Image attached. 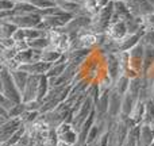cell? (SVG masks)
I'll return each mask as SVG.
<instances>
[{
  "label": "cell",
  "instance_id": "17",
  "mask_svg": "<svg viewBox=\"0 0 154 146\" xmlns=\"http://www.w3.org/2000/svg\"><path fill=\"white\" fill-rule=\"evenodd\" d=\"M130 81H131V79H128L126 74H122V76L114 82V89L118 93H120L122 96L126 95V93L128 92V88H130Z\"/></svg>",
  "mask_w": 154,
  "mask_h": 146
},
{
  "label": "cell",
  "instance_id": "22",
  "mask_svg": "<svg viewBox=\"0 0 154 146\" xmlns=\"http://www.w3.org/2000/svg\"><path fill=\"white\" fill-rule=\"evenodd\" d=\"M15 60L19 62L20 65L23 64H30L32 61V49H29V50H24V51H18L16 54Z\"/></svg>",
  "mask_w": 154,
  "mask_h": 146
},
{
  "label": "cell",
  "instance_id": "3",
  "mask_svg": "<svg viewBox=\"0 0 154 146\" xmlns=\"http://www.w3.org/2000/svg\"><path fill=\"white\" fill-rule=\"evenodd\" d=\"M5 20L16 24L19 29H34V27H38L42 23L43 16L37 11V12L24 14V15H12Z\"/></svg>",
  "mask_w": 154,
  "mask_h": 146
},
{
  "label": "cell",
  "instance_id": "34",
  "mask_svg": "<svg viewBox=\"0 0 154 146\" xmlns=\"http://www.w3.org/2000/svg\"><path fill=\"white\" fill-rule=\"evenodd\" d=\"M56 2H60V0H56Z\"/></svg>",
  "mask_w": 154,
  "mask_h": 146
},
{
  "label": "cell",
  "instance_id": "9",
  "mask_svg": "<svg viewBox=\"0 0 154 146\" xmlns=\"http://www.w3.org/2000/svg\"><path fill=\"white\" fill-rule=\"evenodd\" d=\"M128 34L127 24L125 20H118L109 24L108 30H107V35L114 41H120Z\"/></svg>",
  "mask_w": 154,
  "mask_h": 146
},
{
  "label": "cell",
  "instance_id": "24",
  "mask_svg": "<svg viewBox=\"0 0 154 146\" xmlns=\"http://www.w3.org/2000/svg\"><path fill=\"white\" fill-rule=\"evenodd\" d=\"M141 42L145 46H152V48H154V30H145Z\"/></svg>",
  "mask_w": 154,
  "mask_h": 146
},
{
  "label": "cell",
  "instance_id": "8",
  "mask_svg": "<svg viewBox=\"0 0 154 146\" xmlns=\"http://www.w3.org/2000/svg\"><path fill=\"white\" fill-rule=\"evenodd\" d=\"M122 101L123 96L112 88L109 91V106H108V119H118L122 115Z\"/></svg>",
  "mask_w": 154,
  "mask_h": 146
},
{
  "label": "cell",
  "instance_id": "30",
  "mask_svg": "<svg viewBox=\"0 0 154 146\" xmlns=\"http://www.w3.org/2000/svg\"><path fill=\"white\" fill-rule=\"evenodd\" d=\"M0 112H2V115H0V125H3V123L8 122V120L11 119L10 111H7V110H4V108H2V107H0Z\"/></svg>",
  "mask_w": 154,
  "mask_h": 146
},
{
  "label": "cell",
  "instance_id": "10",
  "mask_svg": "<svg viewBox=\"0 0 154 146\" xmlns=\"http://www.w3.org/2000/svg\"><path fill=\"white\" fill-rule=\"evenodd\" d=\"M53 64H49L45 61H39V62H30V64H23L20 65L19 69L24 70V72L30 73V74H48V72L51 69Z\"/></svg>",
  "mask_w": 154,
  "mask_h": 146
},
{
  "label": "cell",
  "instance_id": "1",
  "mask_svg": "<svg viewBox=\"0 0 154 146\" xmlns=\"http://www.w3.org/2000/svg\"><path fill=\"white\" fill-rule=\"evenodd\" d=\"M0 93L7 96L8 99H11L15 103H22V92L14 82L11 72L3 65L2 70H0Z\"/></svg>",
  "mask_w": 154,
  "mask_h": 146
},
{
  "label": "cell",
  "instance_id": "33",
  "mask_svg": "<svg viewBox=\"0 0 154 146\" xmlns=\"http://www.w3.org/2000/svg\"><path fill=\"white\" fill-rule=\"evenodd\" d=\"M14 146H22V145H19V144H18V145H14Z\"/></svg>",
  "mask_w": 154,
  "mask_h": 146
},
{
  "label": "cell",
  "instance_id": "4",
  "mask_svg": "<svg viewBox=\"0 0 154 146\" xmlns=\"http://www.w3.org/2000/svg\"><path fill=\"white\" fill-rule=\"evenodd\" d=\"M57 139L61 142H65L69 146H76L79 142V131L73 127L72 123L64 122L56 129Z\"/></svg>",
  "mask_w": 154,
  "mask_h": 146
},
{
  "label": "cell",
  "instance_id": "18",
  "mask_svg": "<svg viewBox=\"0 0 154 146\" xmlns=\"http://www.w3.org/2000/svg\"><path fill=\"white\" fill-rule=\"evenodd\" d=\"M19 27L8 20H2L0 24V38H12Z\"/></svg>",
  "mask_w": 154,
  "mask_h": 146
},
{
  "label": "cell",
  "instance_id": "13",
  "mask_svg": "<svg viewBox=\"0 0 154 146\" xmlns=\"http://www.w3.org/2000/svg\"><path fill=\"white\" fill-rule=\"evenodd\" d=\"M11 76H12L14 82H15V85L18 87V89L20 91V92H23V89L26 88V85H27V82H29L31 74L24 72V70H22V69H18V70L11 72Z\"/></svg>",
  "mask_w": 154,
  "mask_h": 146
},
{
  "label": "cell",
  "instance_id": "26",
  "mask_svg": "<svg viewBox=\"0 0 154 146\" xmlns=\"http://www.w3.org/2000/svg\"><path fill=\"white\" fill-rule=\"evenodd\" d=\"M142 18H143V29L145 30H154V12L142 16Z\"/></svg>",
  "mask_w": 154,
  "mask_h": 146
},
{
  "label": "cell",
  "instance_id": "21",
  "mask_svg": "<svg viewBox=\"0 0 154 146\" xmlns=\"http://www.w3.org/2000/svg\"><path fill=\"white\" fill-rule=\"evenodd\" d=\"M138 5H139V11H141L142 16L154 12V2L153 0H138Z\"/></svg>",
  "mask_w": 154,
  "mask_h": 146
},
{
  "label": "cell",
  "instance_id": "28",
  "mask_svg": "<svg viewBox=\"0 0 154 146\" xmlns=\"http://www.w3.org/2000/svg\"><path fill=\"white\" fill-rule=\"evenodd\" d=\"M16 41L14 38H0V46L2 49H12L15 48Z\"/></svg>",
  "mask_w": 154,
  "mask_h": 146
},
{
  "label": "cell",
  "instance_id": "2",
  "mask_svg": "<svg viewBox=\"0 0 154 146\" xmlns=\"http://www.w3.org/2000/svg\"><path fill=\"white\" fill-rule=\"evenodd\" d=\"M93 110H95V101L88 96V98L82 101L81 106H80L79 108L73 112L72 125H73V127H75L77 131H79L80 129L82 127V125L88 120V118L91 116V114L93 112Z\"/></svg>",
  "mask_w": 154,
  "mask_h": 146
},
{
  "label": "cell",
  "instance_id": "27",
  "mask_svg": "<svg viewBox=\"0 0 154 146\" xmlns=\"http://www.w3.org/2000/svg\"><path fill=\"white\" fill-rule=\"evenodd\" d=\"M16 2L14 0H0V11H14Z\"/></svg>",
  "mask_w": 154,
  "mask_h": 146
},
{
  "label": "cell",
  "instance_id": "25",
  "mask_svg": "<svg viewBox=\"0 0 154 146\" xmlns=\"http://www.w3.org/2000/svg\"><path fill=\"white\" fill-rule=\"evenodd\" d=\"M16 104H19V103H15V101H12L11 99H8L7 96H4V95L0 93V107H2V108L7 110V111H11Z\"/></svg>",
  "mask_w": 154,
  "mask_h": 146
},
{
  "label": "cell",
  "instance_id": "23",
  "mask_svg": "<svg viewBox=\"0 0 154 146\" xmlns=\"http://www.w3.org/2000/svg\"><path fill=\"white\" fill-rule=\"evenodd\" d=\"M31 3L39 10H46V8H51V7H56L57 3L56 0H31Z\"/></svg>",
  "mask_w": 154,
  "mask_h": 146
},
{
  "label": "cell",
  "instance_id": "15",
  "mask_svg": "<svg viewBox=\"0 0 154 146\" xmlns=\"http://www.w3.org/2000/svg\"><path fill=\"white\" fill-rule=\"evenodd\" d=\"M138 99L134 95H131L130 92H127L126 95H123V101H122V115L123 116H130L131 111H133L134 106L137 104Z\"/></svg>",
  "mask_w": 154,
  "mask_h": 146
},
{
  "label": "cell",
  "instance_id": "29",
  "mask_svg": "<svg viewBox=\"0 0 154 146\" xmlns=\"http://www.w3.org/2000/svg\"><path fill=\"white\" fill-rule=\"evenodd\" d=\"M14 39L18 42V41H27L26 39V30L24 29H18L15 31V34H14Z\"/></svg>",
  "mask_w": 154,
  "mask_h": 146
},
{
  "label": "cell",
  "instance_id": "19",
  "mask_svg": "<svg viewBox=\"0 0 154 146\" xmlns=\"http://www.w3.org/2000/svg\"><path fill=\"white\" fill-rule=\"evenodd\" d=\"M29 42L30 49H34V50H45L46 48L50 46V41H49L48 35L45 37H39L37 39H31V41H27Z\"/></svg>",
  "mask_w": 154,
  "mask_h": 146
},
{
  "label": "cell",
  "instance_id": "6",
  "mask_svg": "<svg viewBox=\"0 0 154 146\" xmlns=\"http://www.w3.org/2000/svg\"><path fill=\"white\" fill-rule=\"evenodd\" d=\"M143 58H145V45L141 42L130 50V69L135 70L141 76H143Z\"/></svg>",
  "mask_w": 154,
  "mask_h": 146
},
{
  "label": "cell",
  "instance_id": "5",
  "mask_svg": "<svg viewBox=\"0 0 154 146\" xmlns=\"http://www.w3.org/2000/svg\"><path fill=\"white\" fill-rule=\"evenodd\" d=\"M43 74H31L27 82L26 88L22 92V101L29 103L32 100H38V92H39V84Z\"/></svg>",
  "mask_w": 154,
  "mask_h": 146
},
{
  "label": "cell",
  "instance_id": "14",
  "mask_svg": "<svg viewBox=\"0 0 154 146\" xmlns=\"http://www.w3.org/2000/svg\"><path fill=\"white\" fill-rule=\"evenodd\" d=\"M62 56H64V53L57 50V49L53 48L51 45L49 46V48H46L45 50H42V61L49 62V64H56Z\"/></svg>",
  "mask_w": 154,
  "mask_h": 146
},
{
  "label": "cell",
  "instance_id": "32",
  "mask_svg": "<svg viewBox=\"0 0 154 146\" xmlns=\"http://www.w3.org/2000/svg\"><path fill=\"white\" fill-rule=\"evenodd\" d=\"M57 146H69V145H66V144H65V142L58 141V142H57Z\"/></svg>",
  "mask_w": 154,
  "mask_h": 146
},
{
  "label": "cell",
  "instance_id": "11",
  "mask_svg": "<svg viewBox=\"0 0 154 146\" xmlns=\"http://www.w3.org/2000/svg\"><path fill=\"white\" fill-rule=\"evenodd\" d=\"M154 144V127L150 125L142 123L141 133H139V142L137 146H153Z\"/></svg>",
  "mask_w": 154,
  "mask_h": 146
},
{
  "label": "cell",
  "instance_id": "12",
  "mask_svg": "<svg viewBox=\"0 0 154 146\" xmlns=\"http://www.w3.org/2000/svg\"><path fill=\"white\" fill-rule=\"evenodd\" d=\"M56 3L62 11H65L68 14H72V15L82 14V5H80L75 0H60V2H56Z\"/></svg>",
  "mask_w": 154,
  "mask_h": 146
},
{
  "label": "cell",
  "instance_id": "7",
  "mask_svg": "<svg viewBox=\"0 0 154 146\" xmlns=\"http://www.w3.org/2000/svg\"><path fill=\"white\" fill-rule=\"evenodd\" d=\"M20 127H23L20 118H11L8 122L0 125V144L7 142Z\"/></svg>",
  "mask_w": 154,
  "mask_h": 146
},
{
  "label": "cell",
  "instance_id": "20",
  "mask_svg": "<svg viewBox=\"0 0 154 146\" xmlns=\"http://www.w3.org/2000/svg\"><path fill=\"white\" fill-rule=\"evenodd\" d=\"M154 64V48L145 46V58H143V74L149 72V69Z\"/></svg>",
  "mask_w": 154,
  "mask_h": 146
},
{
  "label": "cell",
  "instance_id": "31",
  "mask_svg": "<svg viewBox=\"0 0 154 146\" xmlns=\"http://www.w3.org/2000/svg\"><path fill=\"white\" fill-rule=\"evenodd\" d=\"M152 100L154 101V81H153V84H152Z\"/></svg>",
  "mask_w": 154,
  "mask_h": 146
},
{
  "label": "cell",
  "instance_id": "16",
  "mask_svg": "<svg viewBox=\"0 0 154 146\" xmlns=\"http://www.w3.org/2000/svg\"><path fill=\"white\" fill-rule=\"evenodd\" d=\"M37 11L38 8L31 2H16L14 15H24V14H31V12H37Z\"/></svg>",
  "mask_w": 154,
  "mask_h": 146
}]
</instances>
